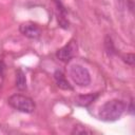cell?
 I'll list each match as a JSON object with an SVG mask.
<instances>
[{
    "mask_svg": "<svg viewBox=\"0 0 135 135\" xmlns=\"http://www.w3.org/2000/svg\"><path fill=\"white\" fill-rule=\"evenodd\" d=\"M69 75L73 82L78 86H88L91 83V74L86 68L81 64L74 63L69 69Z\"/></svg>",
    "mask_w": 135,
    "mask_h": 135,
    "instance_id": "obj_3",
    "label": "cell"
},
{
    "mask_svg": "<svg viewBox=\"0 0 135 135\" xmlns=\"http://www.w3.org/2000/svg\"><path fill=\"white\" fill-rule=\"evenodd\" d=\"M99 96V93H93V94H84V95H78L75 99V104L79 107H89L91 103L95 101V99Z\"/></svg>",
    "mask_w": 135,
    "mask_h": 135,
    "instance_id": "obj_7",
    "label": "cell"
},
{
    "mask_svg": "<svg viewBox=\"0 0 135 135\" xmlns=\"http://www.w3.org/2000/svg\"><path fill=\"white\" fill-rule=\"evenodd\" d=\"M104 50L109 56H113L116 54V49H115L113 40L111 39L110 36H107L104 39Z\"/></svg>",
    "mask_w": 135,
    "mask_h": 135,
    "instance_id": "obj_9",
    "label": "cell"
},
{
    "mask_svg": "<svg viewBox=\"0 0 135 135\" xmlns=\"http://www.w3.org/2000/svg\"><path fill=\"white\" fill-rule=\"evenodd\" d=\"M7 103L11 108L25 114H32L36 109L35 101L23 94H13L7 98Z\"/></svg>",
    "mask_w": 135,
    "mask_h": 135,
    "instance_id": "obj_2",
    "label": "cell"
},
{
    "mask_svg": "<svg viewBox=\"0 0 135 135\" xmlns=\"http://www.w3.org/2000/svg\"><path fill=\"white\" fill-rule=\"evenodd\" d=\"M129 111H130V113H131V114H134V107H133V100H131V102H130Z\"/></svg>",
    "mask_w": 135,
    "mask_h": 135,
    "instance_id": "obj_14",
    "label": "cell"
},
{
    "mask_svg": "<svg viewBox=\"0 0 135 135\" xmlns=\"http://www.w3.org/2000/svg\"><path fill=\"white\" fill-rule=\"evenodd\" d=\"M53 2L55 3L57 9L59 11V13H60V15H61V21H62V20H65L64 15H65V12H66V11H65V7H64V5L62 4L61 0H53ZM61 21H60V22H61Z\"/></svg>",
    "mask_w": 135,
    "mask_h": 135,
    "instance_id": "obj_10",
    "label": "cell"
},
{
    "mask_svg": "<svg viewBox=\"0 0 135 135\" xmlns=\"http://www.w3.org/2000/svg\"><path fill=\"white\" fill-rule=\"evenodd\" d=\"M15 85L19 91H24L26 90V77L25 73L21 70L18 69L16 71V76H15Z\"/></svg>",
    "mask_w": 135,
    "mask_h": 135,
    "instance_id": "obj_8",
    "label": "cell"
},
{
    "mask_svg": "<svg viewBox=\"0 0 135 135\" xmlns=\"http://www.w3.org/2000/svg\"><path fill=\"white\" fill-rule=\"evenodd\" d=\"M19 31L24 37L30 39H38L41 36V28L38 26V24L32 21L21 23L19 26Z\"/></svg>",
    "mask_w": 135,
    "mask_h": 135,
    "instance_id": "obj_4",
    "label": "cell"
},
{
    "mask_svg": "<svg viewBox=\"0 0 135 135\" xmlns=\"http://www.w3.org/2000/svg\"><path fill=\"white\" fill-rule=\"evenodd\" d=\"M128 109L127 103L121 99H111L103 103L98 111V118L104 122L118 120Z\"/></svg>",
    "mask_w": 135,
    "mask_h": 135,
    "instance_id": "obj_1",
    "label": "cell"
},
{
    "mask_svg": "<svg viewBox=\"0 0 135 135\" xmlns=\"http://www.w3.org/2000/svg\"><path fill=\"white\" fill-rule=\"evenodd\" d=\"M92 132L89 130V129H86V128H84V127H80V126H75V128H74V130L72 131V134H91Z\"/></svg>",
    "mask_w": 135,
    "mask_h": 135,
    "instance_id": "obj_12",
    "label": "cell"
},
{
    "mask_svg": "<svg viewBox=\"0 0 135 135\" xmlns=\"http://www.w3.org/2000/svg\"><path fill=\"white\" fill-rule=\"evenodd\" d=\"M4 70H5V63L0 59V76H2V75H3Z\"/></svg>",
    "mask_w": 135,
    "mask_h": 135,
    "instance_id": "obj_13",
    "label": "cell"
},
{
    "mask_svg": "<svg viewBox=\"0 0 135 135\" xmlns=\"http://www.w3.org/2000/svg\"><path fill=\"white\" fill-rule=\"evenodd\" d=\"M76 50H77V44L74 40L70 41L68 44H65L64 46L60 47L57 52H56V57L62 61V62H69L75 55L76 53Z\"/></svg>",
    "mask_w": 135,
    "mask_h": 135,
    "instance_id": "obj_5",
    "label": "cell"
},
{
    "mask_svg": "<svg viewBox=\"0 0 135 135\" xmlns=\"http://www.w3.org/2000/svg\"><path fill=\"white\" fill-rule=\"evenodd\" d=\"M122 60L129 64V65H134V62H135V56L133 53H128L127 55H123L122 56Z\"/></svg>",
    "mask_w": 135,
    "mask_h": 135,
    "instance_id": "obj_11",
    "label": "cell"
},
{
    "mask_svg": "<svg viewBox=\"0 0 135 135\" xmlns=\"http://www.w3.org/2000/svg\"><path fill=\"white\" fill-rule=\"evenodd\" d=\"M54 79H55L56 84L59 89L65 90V91H73V85L69 82V80L66 79V77H65V75L63 74L62 71H60V70L55 71Z\"/></svg>",
    "mask_w": 135,
    "mask_h": 135,
    "instance_id": "obj_6",
    "label": "cell"
}]
</instances>
